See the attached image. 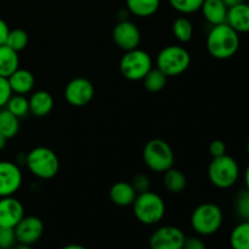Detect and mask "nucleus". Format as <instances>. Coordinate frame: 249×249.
Masks as SVG:
<instances>
[{
    "instance_id": "nucleus-1",
    "label": "nucleus",
    "mask_w": 249,
    "mask_h": 249,
    "mask_svg": "<svg viewBox=\"0 0 249 249\" xmlns=\"http://www.w3.org/2000/svg\"><path fill=\"white\" fill-rule=\"evenodd\" d=\"M240 34L228 23L212 26L207 36L206 46L209 55L216 60H229L240 49Z\"/></svg>"
},
{
    "instance_id": "nucleus-2",
    "label": "nucleus",
    "mask_w": 249,
    "mask_h": 249,
    "mask_svg": "<svg viewBox=\"0 0 249 249\" xmlns=\"http://www.w3.org/2000/svg\"><path fill=\"white\" fill-rule=\"evenodd\" d=\"M24 162L29 172L41 180L53 179L60 170V160L57 155L45 146H38L29 151Z\"/></svg>"
},
{
    "instance_id": "nucleus-3",
    "label": "nucleus",
    "mask_w": 249,
    "mask_h": 249,
    "mask_svg": "<svg viewBox=\"0 0 249 249\" xmlns=\"http://www.w3.org/2000/svg\"><path fill=\"white\" fill-rule=\"evenodd\" d=\"M131 206L135 218L145 225H156L164 218V199L150 190L138 194Z\"/></svg>"
},
{
    "instance_id": "nucleus-4",
    "label": "nucleus",
    "mask_w": 249,
    "mask_h": 249,
    "mask_svg": "<svg viewBox=\"0 0 249 249\" xmlns=\"http://www.w3.org/2000/svg\"><path fill=\"white\" fill-rule=\"evenodd\" d=\"M208 178L212 185L221 190L232 187L240 178V165L237 160L228 153L215 157L208 165Z\"/></svg>"
},
{
    "instance_id": "nucleus-5",
    "label": "nucleus",
    "mask_w": 249,
    "mask_h": 249,
    "mask_svg": "<svg viewBox=\"0 0 249 249\" xmlns=\"http://www.w3.org/2000/svg\"><path fill=\"white\" fill-rule=\"evenodd\" d=\"M191 65V55L180 45H168L160 51L156 58V66L168 78L178 77L187 71Z\"/></svg>"
},
{
    "instance_id": "nucleus-6",
    "label": "nucleus",
    "mask_w": 249,
    "mask_h": 249,
    "mask_svg": "<svg viewBox=\"0 0 249 249\" xmlns=\"http://www.w3.org/2000/svg\"><path fill=\"white\" fill-rule=\"evenodd\" d=\"M224 215L220 207L212 202L202 203L192 212L191 226L198 235L211 236L223 225Z\"/></svg>"
},
{
    "instance_id": "nucleus-7",
    "label": "nucleus",
    "mask_w": 249,
    "mask_h": 249,
    "mask_svg": "<svg viewBox=\"0 0 249 249\" xmlns=\"http://www.w3.org/2000/svg\"><path fill=\"white\" fill-rule=\"evenodd\" d=\"M142 158L146 167L156 173H164L174 165V151L167 141L152 139L145 145Z\"/></svg>"
},
{
    "instance_id": "nucleus-8",
    "label": "nucleus",
    "mask_w": 249,
    "mask_h": 249,
    "mask_svg": "<svg viewBox=\"0 0 249 249\" xmlns=\"http://www.w3.org/2000/svg\"><path fill=\"white\" fill-rule=\"evenodd\" d=\"M152 57L150 53L141 49L125 51L119 62V71L125 79L139 82L152 70Z\"/></svg>"
},
{
    "instance_id": "nucleus-9",
    "label": "nucleus",
    "mask_w": 249,
    "mask_h": 249,
    "mask_svg": "<svg viewBox=\"0 0 249 249\" xmlns=\"http://www.w3.org/2000/svg\"><path fill=\"white\" fill-rule=\"evenodd\" d=\"M95 96L94 84L84 77H78L68 82L65 88V99L71 106L84 107Z\"/></svg>"
},
{
    "instance_id": "nucleus-10",
    "label": "nucleus",
    "mask_w": 249,
    "mask_h": 249,
    "mask_svg": "<svg viewBox=\"0 0 249 249\" xmlns=\"http://www.w3.org/2000/svg\"><path fill=\"white\" fill-rule=\"evenodd\" d=\"M184 231L178 226L165 225L157 229L150 237L151 249H182L184 248Z\"/></svg>"
},
{
    "instance_id": "nucleus-11",
    "label": "nucleus",
    "mask_w": 249,
    "mask_h": 249,
    "mask_svg": "<svg viewBox=\"0 0 249 249\" xmlns=\"http://www.w3.org/2000/svg\"><path fill=\"white\" fill-rule=\"evenodd\" d=\"M112 38H113L114 44L124 53L138 49L141 43L140 29L129 19H121L114 26Z\"/></svg>"
},
{
    "instance_id": "nucleus-12",
    "label": "nucleus",
    "mask_w": 249,
    "mask_h": 249,
    "mask_svg": "<svg viewBox=\"0 0 249 249\" xmlns=\"http://www.w3.org/2000/svg\"><path fill=\"white\" fill-rule=\"evenodd\" d=\"M23 177L16 163L0 160V197L14 196L21 187Z\"/></svg>"
},
{
    "instance_id": "nucleus-13",
    "label": "nucleus",
    "mask_w": 249,
    "mask_h": 249,
    "mask_svg": "<svg viewBox=\"0 0 249 249\" xmlns=\"http://www.w3.org/2000/svg\"><path fill=\"white\" fill-rule=\"evenodd\" d=\"M17 242L22 245L32 246L38 242L44 233V223L40 218L34 215H24L15 226Z\"/></svg>"
},
{
    "instance_id": "nucleus-14",
    "label": "nucleus",
    "mask_w": 249,
    "mask_h": 249,
    "mask_svg": "<svg viewBox=\"0 0 249 249\" xmlns=\"http://www.w3.org/2000/svg\"><path fill=\"white\" fill-rule=\"evenodd\" d=\"M24 216L23 204L14 196L0 197V226L15 228Z\"/></svg>"
},
{
    "instance_id": "nucleus-15",
    "label": "nucleus",
    "mask_w": 249,
    "mask_h": 249,
    "mask_svg": "<svg viewBox=\"0 0 249 249\" xmlns=\"http://www.w3.org/2000/svg\"><path fill=\"white\" fill-rule=\"evenodd\" d=\"M28 102L29 113L38 118H43V117L50 114L53 109V105H55L53 95L46 90H38V91L33 92L28 99Z\"/></svg>"
},
{
    "instance_id": "nucleus-16",
    "label": "nucleus",
    "mask_w": 249,
    "mask_h": 249,
    "mask_svg": "<svg viewBox=\"0 0 249 249\" xmlns=\"http://www.w3.org/2000/svg\"><path fill=\"white\" fill-rule=\"evenodd\" d=\"M226 23L238 34L249 33V4L242 2L236 6L229 7Z\"/></svg>"
},
{
    "instance_id": "nucleus-17",
    "label": "nucleus",
    "mask_w": 249,
    "mask_h": 249,
    "mask_svg": "<svg viewBox=\"0 0 249 249\" xmlns=\"http://www.w3.org/2000/svg\"><path fill=\"white\" fill-rule=\"evenodd\" d=\"M7 80H9L12 94L27 95L33 90L34 85H36V78H34L33 73L24 68H18L15 71L7 78Z\"/></svg>"
},
{
    "instance_id": "nucleus-18",
    "label": "nucleus",
    "mask_w": 249,
    "mask_h": 249,
    "mask_svg": "<svg viewBox=\"0 0 249 249\" xmlns=\"http://www.w3.org/2000/svg\"><path fill=\"white\" fill-rule=\"evenodd\" d=\"M136 191L131 186L130 182L118 181L113 184L109 189V199L113 204L118 207H129L135 201Z\"/></svg>"
},
{
    "instance_id": "nucleus-19",
    "label": "nucleus",
    "mask_w": 249,
    "mask_h": 249,
    "mask_svg": "<svg viewBox=\"0 0 249 249\" xmlns=\"http://www.w3.org/2000/svg\"><path fill=\"white\" fill-rule=\"evenodd\" d=\"M202 14L212 26L225 23L229 7L224 0H204L201 7Z\"/></svg>"
},
{
    "instance_id": "nucleus-20",
    "label": "nucleus",
    "mask_w": 249,
    "mask_h": 249,
    "mask_svg": "<svg viewBox=\"0 0 249 249\" xmlns=\"http://www.w3.org/2000/svg\"><path fill=\"white\" fill-rule=\"evenodd\" d=\"M19 68L18 53L7 45H0V77L9 78Z\"/></svg>"
},
{
    "instance_id": "nucleus-21",
    "label": "nucleus",
    "mask_w": 249,
    "mask_h": 249,
    "mask_svg": "<svg viewBox=\"0 0 249 249\" xmlns=\"http://www.w3.org/2000/svg\"><path fill=\"white\" fill-rule=\"evenodd\" d=\"M126 9L138 17H150L160 9V0H125Z\"/></svg>"
},
{
    "instance_id": "nucleus-22",
    "label": "nucleus",
    "mask_w": 249,
    "mask_h": 249,
    "mask_svg": "<svg viewBox=\"0 0 249 249\" xmlns=\"http://www.w3.org/2000/svg\"><path fill=\"white\" fill-rule=\"evenodd\" d=\"M163 184L170 194H181L187 186V179L184 173L174 167L164 172Z\"/></svg>"
},
{
    "instance_id": "nucleus-23",
    "label": "nucleus",
    "mask_w": 249,
    "mask_h": 249,
    "mask_svg": "<svg viewBox=\"0 0 249 249\" xmlns=\"http://www.w3.org/2000/svg\"><path fill=\"white\" fill-rule=\"evenodd\" d=\"M19 131V118L7 111L6 108H0V134L5 138H15Z\"/></svg>"
},
{
    "instance_id": "nucleus-24",
    "label": "nucleus",
    "mask_w": 249,
    "mask_h": 249,
    "mask_svg": "<svg viewBox=\"0 0 249 249\" xmlns=\"http://www.w3.org/2000/svg\"><path fill=\"white\" fill-rule=\"evenodd\" d=\"M230 246L232 249H249V221H241L233 228Z\"/></svg>"
},
{
    "instance_id": "nucleus-25",
    "label": "nucleus",
    "mask_w": 249,
    "mask_h": 249,
    "mask_svg": "<svg viewBox=\"0 0 249 249\" xmlns=\"http://www.w3.org/2000/svg\"><path fill=\"white\" fill-rule=\"evenodd\" d=\"M173 34L180 43H189L194 36V24L187 17H178L173 22Z\"/></svg>"
},
{
    "instance_id": "nucleus-26",
    "label": "nucleus",
    "mask_w": 249,
    "mask_h": 249,
    "mask_svg": "<svg viewBox=\"0 0 249 249\" xmlns=\"http://www.w3.org/2000/svg\"><path fill=\"white\" fill-rule=\"evenodd\" d=\"M168 77L163 72H160L157 67L152 68L147 74L145 75V78L142 79L143 87L147 91L150 92H160L167 85Z\"/></svg>"
},
{
    "instance_id": "nucleus-27",
    "label": "nucleus",
    "mask_w": 249,
    "mask_h": 249,
    "mask_svg": "<svg viewBox=\"0 0 249 249\" xmlns=\"http://www.w3.org/2000/svg\"><path fill=\"white\" fill-rule=\"evenodd\" d=\"M5 108L7 111L11 112L14 116H16L17 118H23L27 114L29 113V102L24 95H18V94H12L11 97L7 101Z\"/></svg>"
},
{
    "instance_id": "nucleus-28",
    "label": "nucleus",
    "mask_w": 249,
    "mask_h": 249,
    "mask_svg": "<svg viewBox=\"0 0 249 249\" xmlns=\"http://www.w3.org/2000/svg\"><path fill=\"white\" fill-rule=\"evenodd\" d=\"M29 36L24 29L22 28H15L10 29L9 34H7L6 41H5V45H7L9 48H11L12 50H15L16 53L24 50L28 45Z\"/></svg>"
},
{
    "instance_id": "nucleus-29",
    "label": "nucleus",
    "mask_w": 249,
    "mask_h": 249,
    "mask_svg": "<svg viewBox=\"0 0 249 249\" xmlns=\"http://www.w3.org/2000/svg\"><path fill=\"white\" fill-rule=\"evenodd\" d=\"M204 0H169V4L175 11L182 15H190L201 10Z\"/></svg>"
},
{
    "instance_id": "nucleus-30",
    "label": "nucleus",
    "mask_w": 249,
    "mask_h": 249,
    "mask_svg": "<svg viewBox=\"0 0 249 249\" xmlns=\"http://www.w3.org/2000/svg\"><path fill=\"white\" fill-rule=\"evenodd\" d=\"M235 211L242 221H249V190L240 191L235 199Z\"/></svg>"
},
{
    "instance_id": "nucleus-31",
    "label": "nucleus",
    "mask_w": 249,
    "mask_h": 249,
    "mask_svg": "<svg viewBox=\"0 0 249 249\" xmlns=\"http://www.w3.org/2000/svg\"><path fill=\"white\" fill-rule=\"evenodd\" d=\"M16 233L14 228L0 226V249H11L17 245Z\"/></svg>"
},
{
    "instance_id": "nucleus-32",
    "label": "nucleus",
    "mask_w": 249,
    "mask_h": 249,
    "mask_svg": "<svg viewBox=\"0 0 249 249\" xmlns=\"http://www.w3.org/2000/svg\"><path fill=\"white\" fill-rule=\"evenodd\" d=\"M130 184L136 191V194H141V192H145L150 190V179L145 174L135 175L133 178V180H131Z\"/></svg>"
},
{
    "instance_id": "nucleus-33",
    "label": "nucleus",
    "mask_w": 249,
    "mask_h": 249,
    "mask_svg": "<svg viewBox=\"0 0 249 249\" xmlns=\"http://www.w3.org/2000/svg\"><path fill=\"white\" fill-rule=\"evenodd\" d=\"M11 95L12 91L7 78L0 77V108H4L6 106L7 101L11 97Z\"/></svg>"
},
{
    "instance_id": "nucleus-34",
    "label": "nucleus",
    "mask_w": 249,
    "mask_h": 249,
    "mask_svg": "<svg viewBox=\"0 0 249 249\" xmlns=\"http://www.w3.org/2000/svg\"><path fill=\"white\" fill-rule=\"evenodd\" d=\"M209 155L213 158L226 155V145L223 140H213L209 143Z\"/></svg>"
},
{
    "instance_id": "nucleus-35",
    "label": "nucleus",
    "mask_w": 249,
    "mask_h": 249,
    "mask_svg": "<svg viewBox=\"0 0 249 249\" xmlns=\"http://www.w3.org/2000/svg\"><path fill=\"white\" fill-rule=\"evenodd\" d=\"M182 249H207L203 241L199 237H186Z\"/></svg>"
},
{
    "instance_id": "nucleus-36",
    "label": "nucleus",
    "mask_w": 249,
    "mask_h": 249,
    "mask_svg": "<svg viewBox=\"0 0 249 249\" xmlns=\"http://www.w3.org/2000/svg\"><path fill=\"white\" fill-rule=\"evenodd\" d=\"M9 32H10V28L9 26H7V23L1 18V17H0V45L5 44Z\"/></svg>"
},
{
    "instance_id": "nucleus-37",
    "label": "nucleus",
    "mask_w": 249,
    "mask_h": 249,
    "mask_svg": "<svg viewBox=\"0 0 249 249\" xmlns=\"http://www.w3.org/2000/svg\"><path fill=\"white\" fill-rule=\"evenodd\" d=\"M224 2H225L228 7H232L236 6V5L242 4V2H246V0H224Z\"/></svg>"
},
{
    "instance_id": "nucleus-38",
    "label": "nucleus",
    "mask_w": 249,
    "mask_h": 249,
    "mask_svg": "<svg viewBox=\"0 0 249 249\" xmlns=\"http://www.w3.org/2000/svg\"><path fill=\"white\" fill-rule=\"evenodd\" d=\"M61 249H88V248H85L84 246L82 245H75V243H72V245H67Z\"/></svg>"
},
{
    "instance_id": "nucleus-39",
    "label": "nucleus",
    "mask_w": 249,
    "mask_h": 249,
    "mask_svg": "<svg viewBox=\"0 0 249 249\" xmlns=\"http://www.w3.org/2000/svg\"><path fill=\"white\" fill-rule=\"evenodd\" d=\"M6 142H7V139L5 138L4 135L0 134V151H2L5 147H6Z\"/></svg>"
},
{
    "instance_id": "nucleus-40",
    "label": "nucleus",
    "mask_w": 249,
    "mask_h": 249,
    "mask_svg": "<svg viewBox=\"0 0 249 249\" xmlns=\"http://www.w3.org/2000/svg\"><path fill=\"white\" fill-rule=\"evenodd\" d=\"M245 184H246V189L249 190V164L245 172Z\"/></svg>"
},
{
    "instance_id": "nucleus-41",
    "label": "nucleus",
    "mask_w": 249,
    "mask_h": 249,
    "mask_svg": "<svg viewBox=\"0 0 249 249\" xmlns=\"http://www.w3.org/2000/svg\"><path fill=\"white\" fill-rule=\"evenodd\" d=\"M11 249H33V248H32L31 246H28V245H22V243H17V245Z\"/></svg>"
},
{
    "instance_id": "nucleus-42",
    "label": "nucleus",
    "mask_w": 249,
    "mask_h": 249,
    "mask_svg": "<svg viewBox=\"0 0 249 249\" xmlns=\"http://www.w3.org/2000/svg\"><path fill=\"white\" fill-rule=\"evenodd\" d=\"M247 153H248V156H249V139H248V142H247Z\"/></svg>"
}]
</instances>
